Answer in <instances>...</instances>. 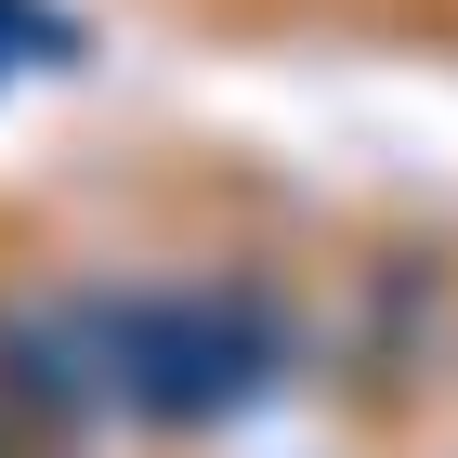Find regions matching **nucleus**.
Returning <instances> with one entry per match:
<instances>
[{
	"label": "nucleus",
	"mask_w": 458,
	"mask_h": 458,
	"mask_svg": "<svg viewBox=\"0 0 458 458\" xmlns=\"http://www.w3.org/2000/svg\"><path fill=\"white\" fill-rule=\"evenodd\" d=\"M92 341V380L144 420H223L288 367V315L262 276H197V288H79L66 301Z\"/></svg>",
	"instance_id": "obj_1"
},
{
	"label": "nucleus",
	"mask_w": 458,
	"mask_h": 458,
	"mask_svg": "<svg viewBox=\"0 0 458 458\" xmlns=\"http://www.w3.org/2000/svg\"><path fill=\"white\" fill-rule=\"evenodd\" d=\"M92 341H79V315H13L0 301V406H27V420H79L92 406Z\"/></svg>",
	"instance_id": "obj_2"
},
{
	"label": "nucleus",
	"mask_w": 458,
	"mask_h": 458,
	"mask_svg": "<svg viewBox=\"0 0 458 458\" xmlns=\"http://www.w3.org/2000/svg\"><path fill=\"white\" fill-rule=\"evenodd\" d=\"M13 53H27V66H66L79 27H66V13H39V0H0V66H13Z\"/></svg>",
	"instance_id": "obj_3"
},
{
	"label": "nucleus",
	"mask_w": 458,
	"mask_h": 458,
	"mask_svg": "<svg viewBox=\"0 0 458 458\" xmlns=\"http://www.w3.org/2000/svg\"><path fill=\"white\" fill-rule=\"evenodd\" d=\"M0 458H13V432H0Z\"/></svg>",
	"instance_id": "obj_4"
}]
</instances>
